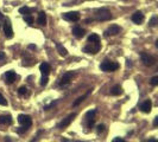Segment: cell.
Segmentation results:
<instances>
[{
  "mask_svg": "<svg viewBox=\"0 0 158 142\" xmlns=\"http://www.w3.org/2000/svg\"><path fill=\"white\" fill-rule=\"evenodd\" d=\"M4 32H5V37L7 39H11L13 37V30H12V25L8 20H6V23L4 24Z\"/></svg>",
  "mask_w": 158,
  "mask_h": 142,
  "instance_id": "cell-8",
  "label": "cell"
},
{
  "mask_svg": "<svg viewBox=\"0 0 158 142\" xmlns=\"http://www.w3.org/2000/svg\"><path fill=\"white\" fill-rule=\"evenodd\" d=\"M84 33H86V31L83 30L82 27H80V26H74L73 27V34L76 38H82L84 36Z\"/></svg>",
  "mask_w": 158,
  "mask_h": 142,
  "instance_id": "cell-14",
  "label": "cell"
},
{
  "mask_svg": "<svg viewBox=\"0 0 158 142\" xmlns=\"http://www.w3.org/2000/svg\"><path fill=\"white\" fill-rule=\"evenodd\" d=\"M149 25H150V26H152V27H155V26L157 25V17H156V15L151 18V20H150Z\"/></svg>",
  "mask_w": 158,
  "mask_h": 142,
  "instance_id": "cell-26",
  "label": "cell"
},
{
  "mask_svg": "<svg viewBox=\"0 0 158 142\" xmlns=\"http://www.w3.org/2000/svg\"><path fill=\"white\" fill-rule=\"evenodd\" d=\"M56 47H57V51H58V53H60L61 56H63V57H65L67 55H68V51H67V49L65 47H63L61 44H56Z\"/></svg>",
  "mask_w": 158,
  "mask_h": 142,
  "instance_id": "cell-20",
  "label": "cell"
},
{
  "mask_svg": "<svg viewBox=\"0 0 158 142\" xmlns=\"http://www.w3.org/2000/svg\"><path fill=\"white\" fill-rule=\"evenodd\" d=\"M29 49H31V50H36V45H33V44L29 45Z\"/></svg>",
  "mask_w": 158,
  "mask_h": 142,
  "instance_id": "cell-34",
  "label": "cell"
},
{
  "mask_svg": "<svg viewBox=\"0 0 158 142\" xmlns=\"http://www.w3.org/2000/svg\"><path fill=\"white\" fill-rule=\"evenodd\" d=\"M16 72L14 71H7L6 73H5V82L7 83V84H12L14 81H16Z\"/></svg>",
  "mask_w": 158,
  "mask_h": 142,
  "instance_id": "cell-13",
  "label": "cell"
},
{
  "mask_svg": "<svg viewBox=\"0 0 158 142\" xmlns=\"http://www.w3.org/2000/svg\"><path fill=\"white\" fill-rule=\"evenodd\" d=\"M113 142H124V140L120 137H115V139H113Z\"/></svg>",
  "mask_w": 158,
  "mask_h": 142,
  "instance_id": "cell-32",
  "label": "cell"
},
{
  "mask_svg": "<svg viewBox=\"0 0 158 142\" xmlns=\"http://www.w3.org/2000/svg\"><path fill=\"white\" fill-rule=\"evenodd\" d=\"M100 42V37L95 33H92L89 37H88V43H97Z\"/></svg>",
  "mask_w": 158,
  "mask_h": 142,
  "instance_id": "cell-21",
  "label": "cell"
},
{
  "mask_svg": "<svg viewBox=\"0 0 158 142\" xmlns=\"http://www.w3.org/2000/svg\"><path fill=\"white\" fill-rule=\"evenodd\" d=\"M18 122L20 123L23 127H26V128L31 127V125H32V120H31V117L29 116V115H23V114L18 116Z\"/></svg>",
  "mask_w": 158,
  "mask_h": 142,
  "instance_id": "cell-6",
  "label": "cell"
},
{
  "mask_svg": "<svg viewBox=\"0 0 158 142\" xmlns=\"http://www.w3.org/2000/svg\"><path fill=\"white\" fill-rule=\"evenodd\" d=\"M3 19H4V15L1 14V12H0V20H3Z\"/></svg>",
  "mask_w": 158,
  "mask_h": 142,
  "instance_id": "cell-36",
  "label": "cell"
},
{
  "mask_svg": "<svg viewBox=\"0 0 158 142\" xmlns=\"http://www.w3.org/2000/svg\"><path fill=\"white\" fill-rule=\"evenodd\" d=\"M48 76H43V77H42V79H41V85H42V87H45V85L48 84Z\"/></svg>",
  "mask_w": 158,
  "mask_h": 142,
  "instance_id": "cell-27",
  "label": "cell"
},
{
  "mask_svg": "<svg viewBox=\"0 0 158 142\" xmlns=\"http://www.w3.org/2000/svg\"><path fill=\"white\" fill-rule=\"evenodd\" d=\"M121 94H123V90L120 88V85H114L111 89V95H113V96H119Z\"/></svg>",
  "mask_w": 158,
  "mask_h": 142,
  "instance_id": "cell-18",
  "label": "cell"
},
{
  "mask_svg": "<svg viewBox=\"0 0 158 142\" xmlns=\"http://www.w3.org/2000/svg\"><path fill=\"white\" fill-rule=\"evenodd\" d=\"M100 69L105 72H111V71H115L119 69V64L118 63H114V62H111V61H105L101 63L100 65Z\"/></svg>",
  "mask_w": 158,
  "mask_h": 142,
  "instance_id": "cell-1",
  "label": "cell"
},
{
  "mask_svg": "<svg viewBox=\"0 0 158 142\" xmlns=\"http://www.w3.org/2000/svg\"><path fill=\"white\" fill-rule=\"evenodd\" d=\"M75 116H76V114H75V112L70 114V115H69L67 118H64V120L60 123V125H58V128H65V127H68V126L72 123V121L74 120V117H75Z\"/></svg>",
  "mask_w": 158,
  "mask_h": 142,
  "instance_id": "cell-11",
  "label": "cell"
},
{
  "mask_svg": "<svg viewBox=\"0 0 158 142\" xmlns=\"http://www.w3.org/2000/svg\"><path fill=\"white\" fill-rule=\"evenodd\" d=\"M0 106H7V101L4 98L1 94H0Z\"/></svg>",
  "mask_w": 158,
  "mask_h": 142,
  "instance_id": "cell-28",
  "label": "cell"
},
{
  "mask_svg": "<svg viewBox=\"0 0 158 142\" xmlns=\"http://www.w3.org/2000/svg\"><path fill=\"white\" fill-rule=\"evenodd\" d=\"M91 91H92V90H89V91H88V92H87L86 95H83V96L78 97V98H77V100H76V101L74 102V104H73V106H74V107H76V106H78V104H80L81 102H83V101H84V98H86V97L88 96V95H89V92H91Z\"/></svg>",
  "mask_w": 158,
  "mask_h": 142,
  "instance_id": "cell-22",
  "label": "cell"
},
{
  "mask_svg": "<svg viewBox=\"0 0 158 142\" xmlns=\"http://www.w3.org/2000/svg\"><path fill=\"white\" fill-rule=\"evenodd\" d=\"M151 108H152V103H151V101L150 100H146V101H144L142 104H140V110L143 111V112H150L151 111Z\"/></svg>",
  "mask_w": 158,
  "mask_h": 142,
  "instance_id": "cell-12",
  "label": "cell"
},
{
  "mask_svg": "<svg viewBox=\"0 0 158 142\" xmlns=\"http://www.w3.org/2000/svg\"><path fill=\"white\" fill-rule=\"evenodd\" d=\"M104 129H105V126H104V125H100V126H97V134L100 135L101 133L104 131Z\"/></svg>",
  "mask_w": 158,
  "mask_h": 142,
  "instance_id": "cell-31",
  "label": "cell"
},
{
  "mask_svg": "<svg viewBox=\"0 0 158 142\" xmlns=\"http://www.w3.org/2000/svg\"><path fill=\"white\" fill-rule=\"evenodd\" d=\"M149 141H150V142H155V141H156V139H150Z\"/></svg>",
  "mask_w": 158,
  "mask_h": 142,
  "instance_id": "cell-37",
  "label": "cell"
},
{
  "mask_svg": "<svg viewBox=\"0 0 158 142\" xmlns=\"http://www.w3.org/2000/svg\"><path fill=\"white\" fill-rule=\"evenodd\" d=\"M19 12H20L22 14H30L31 12H32V8H30V7H20L19 8Z\"/></svg>",
  "mask_w": 158,
  "mask_h": 142,
  "instance_id": "cell-23",
  "label": "cell"
},
{
  "mask_svg": "<svg viewBox=\"0 0 158 142\" xmlns=\"http://www.w3.org/2000/svg\"><path fill=\"white\" fill-rule=\"evenodd\" d=\"M37 23L39 25H45L46 24V14L44 12H41L38 14V19H37Z\"/></svg>",
  "mask_w": 158,
  "mask_h": 142,
  "instance_id": "cell-19",
  "label": "cell"
},
{
  "mask_svg": "<svg viewBox=\"0 0 158 142\" xmlns=\"http://www.w3.org/2000/svg\"><path fill=\"white\" fill-rule=\"evenodd\" d=\"M24 20H25L29 25H32V24H33V18H32L30 14H26V15L24 17Z\"/></svg>",
  "mask_w": 158,
  "mask_h": 142,
  "instance_id": "cell-24",
  "label": "cell"
},
{
  "mask_svg": "<svg viewBox=\"0 0 158 142\" xmlns=\"http://www.w3.org/2000/svg\"><path fill=\"white\" fill-rule=\"evenodd\" d=\"M140 58H142V62L144 63V65H146V66H152L156 63V59L153 58V57L149 53H146V52L140 53Z\"/></svg>",
  "mask_w": 158,
  "mask_h": 142,
  "instance_id": "cell-3",
  "label": "cell"
},
{
  "mask_svg": "<svg viewBox=\"0 0 158 142\" xmlns=\"http://www.w3.org/2000/svg\"><path fill=\"white\" fill-rule=\"evenodd\" d=\"M12 117L10 115H1L0 116V125H11Z\"/></svg>",
  "mask_w": 158,
  "mask_h": 142,
  "instance_id": "cell-17",
  "label": "cell"
},
{
  "mask_svg": "<svg viewBox=\"0 0 158 142\" xmlns=\"http://www.w3.org/2000/svg\"><path fill=\"white\" fill-rule=\"evenodd\" d=\"M62 18L68 22H77V20H80V13L78 12H65L62 14Z\"/></svg>",
  "mask_w": 158,
  "mask_h": 142,
  "instance_id": "cell-5",
  "label": "cell"
},
{
  "mask_svg": "<svg viewBox=\"0 0 158 142\" xmlns=\"http://www.w3.org/2000/svg\"><path fill=\"white\" fill-rule=\"evenodd\" d=\"M18 94L20 95V96H24V95L27 94V88L26 87H20V88H19V90H18Z\"/></svg>",
  "mask_w": 158,
  "mask_h": 142,
  "instance_id": "cell-25",
  "label": "cell"
},
{
  "mask_svg": "<svg viewBox=\"0 0 158 142\" xmlns=\"http://www.w3.org/2000/svg\"><path fill=\"white\" fill-rule=\"evenodd\" d=\"M132 22L133 23H136V24H140V23H143V20H144V14L142 13V12H136L134 14H132Z\"/></svg>",
  "mask_w": 158,
  "mask_h": 142,
  "instance_id": "cell-15",
  "label": "cell"
},
{
  "mask_svg": "<svg viewBox=\"0 0 158 142\" xmlns=\"http://www.w3.org/2000/svg\"><path fill=\"white\" fill-rule=\"evenodd\" d=\"M96 114V110L93 109V110H89L87 114H86V121H87V127L88 128H92L93 125H94V115Z\"/></svg>",
  "mask_w": 158,
  "mask_h": 142,
  "instance_id": "cell-7",
  "label": "cell"
},
{
  "mask_svg": "<svg viewBox=\"0 0 158 142\" xmlns=\"http://www.w3.org/2000/svg\"><path fill=\"white\" fill-rule=\"evenodd\" d=\"M39 70H41L43 76H48L49 73H50L51 68H50V65H49L48 63H42L41 65H39Z\"/></svg>",
  "mask_w": 158,
  "mask_h": 142,
  "instance_id": "cell-16",
  "label": "cell"
},
{
  "mask_svg": "<svg viewBox=\"0 0 158 142\" xmlns=\"http://www.w3.org/2000/svg\"><path fill=\"white\" fill-rule=\"evenodd\" d=\"M99 50H100V42L97 43H89L87 46L83 47V51L87 53H96Z\"/></svg>",
  "mask_w": 158,
  "mask_h": 142,
  "instance_id": "cell-4",
  "label": "cell"
},
{
  "mask_svg": "<svg viewBox=\"0 0 158 142\" xmlns=\"http://www.w3.org/2000/svg\"><path fill=\"white\" fill-rule=\"evenodd\" d=\"M4 58H5V53L4 52H0V61L4 59Z\"/></svg>",
  "mask_w": 158,
  "mask_h": 142,
  "instance_id": "cell-35",
  "label": "cell"
},
{
  "mask_svg": "<svg viewBox=\"0 0 158 142\" xmlns=\"http://www.w3.org/2000/svg\"><path fill=\"white\" fill-rule=\"evenodd\" d=\"M73 76H74L73 72H65V73L62 76L61 81H60V85H62V87H64V85H68L69 83H70V81L73 79Z\"/></svg>",
  "mask_w": 158,
  "mask_h": 142,
  "instance_id": "cell-10",
  "label": "cell"
},
{
  "mask_svg": "<svg viewBox=\"0 0 158 142\" xmlns=\"http://www.w3.org/2000/svg\"><path fill=\"white\" fill-rule=\"evenodd\" d=\"M26 130H27L26 127H20V128H18V129H17V133H19V134H23V133H25Z\"/></svg>",
  "mask_w": 158,
  "mask_h": 142,
  "instance_id": "cell-30",
  "label": "cell"
},
{
  "mask_svg": "<svg viewBox=\"0 0 158 142\" xmlns=\"http://www.w3.org/2000/svg\"><path fill=\"white\" fill-rule=\"evenodd\" d=\"M153 126H155V127H157V126H158V116H157V117H155V120H153Z\"/></svg>",
  "mask_w": 158,
  "mask_h": 142,
  "instance_id": "cell-33",
  "label": "cell"
},
{
  "mask_svg": "<svg viewBox=\"0 0 158 142\" xmlns=\"http://www.w3.org/2000/svg\"><path fill=\"white\" fill-rule=\"evenodd\" d=\"M120 31H121V27H120V26H118V25H111V26L106 30L105 34H106V36H115V34H118V33H120Z\"/></svg>",
  "mask_w": 158,
  "mask_h": 142,
  "instance_id": "cell-9",
  "label": "cell"
},
{
  "mask_svg": "<svg viewBox=\"0 0 158 142\" xmlns=\"http://www.w3.org/2000/svg\"><path fill=\"white\" fill-rule=\"evenodd\" d=\"M95 17L97 20H101V22H106V20H110L112 18L111 15V12L108 11L107 8H101V9H97L96 13H95Z\"/></svg>",
  "mask_w": 158,
  "mask_h": 142,
  "instance_id": "cell-2",
  "label": "cell"
},
{
  "mask_svg": "<svg viewBox=\"0 0 158 142\" xmlns=\"http://www.w3.org/2000/svg\"><path fill=\"white\" fill-rule=\"evenodd\" d=\"M151 84L153 85V87L158 85V76H155V77H152V78H151Z\"/></svg>",
  "mask_w": 158,
  "mask_h": 142,
  "instance_id": "cell-29",
  "label": "cell"
}]
</instances>
